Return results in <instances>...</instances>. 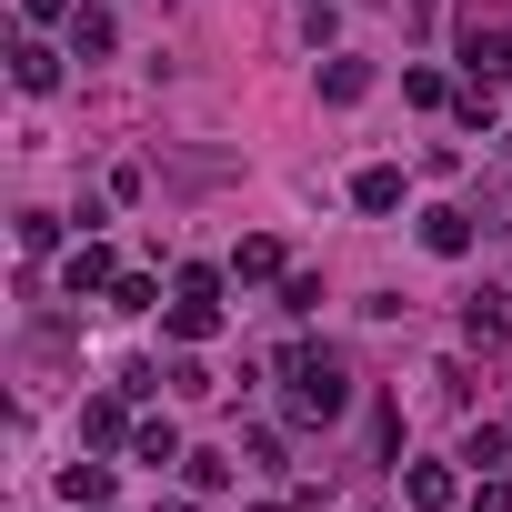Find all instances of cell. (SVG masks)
<instances>
[{
	"mask_svg": "<svg viewBox=\"0 0 512 512\" xmlns=\"http://www.w3.org/2000/svg\"><path fill=\"white\" fill-rule=\"evenodd\" d=\"M282 312L312 322V312H322V272H282Z\"/></svg>",
	"mask_w": 512,
	"mask_h": 512,
	"instance_id": "ffe728a7",
	"label": "cell"
},
{
	"mask_svg": "<svg viewBox=\"0 0 512 512\" xmlns=\"http://www.w3.org/2000/svg\"><path fill=\"white\" fill-rule=\"evenodd\" d=\"M71 61H111V11H101V0L71 11Z\"/></svg>",
	"mask_w": 512,
	"mask_h": 512,
	"instance_id": "7c38bea8",
	"label": "cell"
},
{
	"mask_svg": "<svg viewBox=\"0 0 512 512\" xmlns=\"http://www.w3.org/2000/svg\"><path fill=\"white\" fill-rule=\"evenodd\" d=\"M11 81H21L31 101H41V91H61V51H51L41 31H21V41H11Z\"/></svg>",
	"mask_w": 512,
	"mask_h": 512,
	"instance_id": "8992f818",
	"label": "cell"
},
{
	"mask_svg": "<svg viewBox=\"0 0 512 512\" xmlns=\"http://www.w3.org/2000/svg\"><path fill=\"white\" fill-rule=\"evenodd\" d=\"M111 312H161V282H151V272H121V282H111Z\"/></svg>",
	"mask_w": 512,
	"mask_h": 512,
	"instance_id": "d6986e66",
	"label": "cell"
},
{
	"mask_svg": "<svg viewBox=\"0 0 512 512\" xmlns=\"http://www.w3.org/2000/svg\"><path fill=\"white\" fill-rule=\"evenodd\" d=\"M362 91H372V61H352V51H332V61H322V101H342V111H352Z\"/></svg>",
	"mask_w": 512,
	"mask_h": 512,
	"instance_id": "4fadbf2b",
	"label": "cell"
},
{
	"mask_svg": "<svg viewBox=\"0 0 512 512\" xmlns=\"http://www.w3.org/2000/svg\"><path fill=\"white\" fill-rule=\"evenodd\" d=\"M151 512H211V492H171V502H151Z\"/></svg>",
	"mask_w": 512,
	"mask_h": 512,
	"instance_id": "cb8c5ba5",
	"label": "cell"
},
{
	"mask_svg": "<svg viewBox=\"0 0 512 512\" xmlns=\"http://www.w3.org/2000/svg\"><path fill=\"white\" fill-rule=\"evenodd\" d=\"M61 502H71V512L111 502V462H71V472H61Z\"/></svg>",
	"mask_w": 512,
	"mask_h": 512,
	"instance_id": "2e32d148",
	"label": "cell"
},
{
	"mask_svg": "<svg viewBox=\"0 0 512 512\" xmlns=\"http://www.w3.org/2000/svg\"><path fill=\"white\" fill-rule=\"evenodd\" d=\"M402 191H412V181H402V161H362V171H352V211H372V221H382V211H402Z\"/></svg>",
	"mask_w": 512,
	"mask_h": 512,
	"instance_id": "52a82bcc",
	"label": "cell"
},
{
	"mask_svg": "<svg viewBox=\"0 0 512 512\" xmlns=\"http://www.w3.org/2000/svg\"><path fill=\"white\" fill-rule=\"evenodd\" d=\"M91 512H111V502H91Z\"/></svg>",
	"mask_w": 512,
	"mask_h": 512,
	"instance_id": "d4e9b609",
	"label": "cell"
},
{
	"mask_svg": "<svg viewBox=\"0 0 512 512\" xmlns=\"http://www.w3.org/2000/svg\"><path fill=\"white\" fill-rule=\"evenodd\" d=\"M282 272H292V262H282V241H272V231H251V241L231 251V282H241V292H251V282H282Z\"/></svg>",
	"mask_w": 512,
	"mask_h": 512,
	"instance_id": "9c48e42d",
	"label": "cell"
},
{
	"mask_svg": "<svg viewBox=\"0 0 512 512\" xmlns=\"http://www.w3.org/2000/svg\"><path fill=\"white\" fill-rule=\"evenodd\" d=\"M462 342H472V352H502V342H512V292H502V282L462 302Z\"/></svg>",
	"mask_w": 512,
	"mask_h": 512,
	"instance_id": "3957f363",
	"label": "cell"
},
{
	"mask_svg": "<svg viewBox=\"0 0 512 512\" xmlns=\"http://www.w3.org/2000/svg\"><path fill=\"white\" fill-rule=\"evenodd\" d=\"M161 332H171V342H211V332H221V302H201V292H171Z\"/></svg>",
	"mask_w": 512,
	"mask_h": 512,
	"instance_id": "30bf717a",
	"label": "cell"
},
{
	"mask_svg": "<svg viewBox=\"0 0 512 512\" xmlns=\"http://www.w3.org/2000/svg\"><path fill=\"white\" fill-rule=\"evenodd\" d=\"M81 442H131V392H101V402H81Z\"/></svg>",
	"mask_w": 512,
	"mask_h": 512,
	"instance_id": "8fae6325",
	"label": "cell"
},
{
	"mask_svg": "<svg viewBox=\"0 0 512 512\" xmlns=\"http://www.w3.org/2000/svg\"><path fill=\"white\" fill-rule=\"evenodd\" d=\"M61 282H71V302H91V292H111V282H121V262H111V241H81L71 262H61Z\"/></svg>",
	"mask_w": 512,
	"mask_h": 512,
	"instance_id": "ba28073f",
	"label": "cell"
},
{
	"mask_svg": "<svg viewBox=\"0 0 512 512\" xmlns=\"http://www.w3.org/2000/svg\"><path fill=\"white\" fill-rule=\"evenodd\" d=\"M71 11H81V0H21V21H31V31H51V21H71Z\"/></svg>",
	"mask_w": 512,
	"mask_h": 512,
	"instance_id": "603a6c76",
	"label": "cell"
},
{
	"mask_svg": "<svg viewBox=\"0 0 512 512\" xmlns=\"http://www.w3.org/2000/svg\"><path fill=\"white\" fill-rule=\"evenodd\" d=\"M282 382H292V392H282L292 422H342V412H352V372H342L332 352H312V342L282 352Z\"/></svg>",
	"mask_w": 512,
	"mask_h": 512,
	"instance_id": "6da1fadb",
	"label": "cell"
},
{
	"mask_svg": "<svg viewBox=\"0 0 512 512\" xmlns=\"http://www.w3.org/2000/svg\"><path fill=\"white\" fill-rule=\"evenodd\" d=\"M462 71L472 81H512V31L502 21H462Z\"/></svg>",
	"mask_w": 512,
	"mask_h": 512,
	"instance_id": "7a4b0ae2",
	"label": "cell"
},
{
	"mask_svg": "<svg viewBox=\"0 0 512 512\" xmlns=\"http://www.w3.org/2000/svg\"><path fill=\"white\" fill-rule=\"evenodd\" d=\"M402 502H412V512H462V472H452V462H412V472H402Z\"/></svg>",
	"mask_w": 512,
	"mask_h": 512,
	"instance_id": "277c9868",
	"label": "cell"
},
{
	"mask_svg": "<svg viewBox=\"0 0 512 512\" xmlns=\"http://www.w3.org/2000/svg\"><path fill=\"white\" fill-rule=\"evenodd\" d=\"M181 482L191 492H231V452H181Z\"/></svg>",
	"mask_w": 512,
	"mask_h": 512,
	"instance_id": "ac0fdd59",
	"label": "cell"
},
{
	"mask_svg": "<svg viewBox=\"0 0 512 512\" xmlns=\"http://www.w3.org/2000/svg\"><path fill=\"white\" fill-rule=\"evenodd\" d=\"M21 251H31V262H41V251H61V221H51V211H21Z\"/></svg>",
	"mask_w": 512,
	"mask_h": 512,
	"instance_id": "44dd1931",
	"label": "cell"
},
{
	"mask_svg": "<svg viewBox=\"0 0 512 512\" xmlns=\"http://www.w3.org/2000/svg\"><path fill=\"white\" fill-rule=\"evenodd\" d=\"M472 512H512V472H472Z\"/></svg>",
	"mask_w": 512,
	"mask_h": 512,
	"instance_id": "7402d4cb",
	"label": "cell"
},
{
	"mask_svg": "<svg viewBox=\"0 0 512 512\" xmlns=\"http://www.w3.org/2000/svg\"><path fill=\"white\" fill-rule=\"evenodd\" d=\"M131 462H181V432H171V412H141V422H131Z\"/></svg>",
	"mask_w": 512,
	"mask_h": 512,
	"instance_id": "5bb4252c",
	"label": "cell"
},
{
	"mask_svg": "<svg viewBox=\"0 0 512 512\" xmlns=\"http://www.w3.org/2000/svg\"><path fill=\"white\" fill-rule=\"evenodd\" d=\"M422 251H432V262H462V251H472V211L462 201H432L422 211Z\"/></svg>",
	"mask_w": 512,
	"mask_h": 512,
	"instance_id": "5b68a950",
	"label": "cell"
},
{
	"mask_svg": "<svg viewBox=\"0 0 512 512\" xmlns=\"http://www.w3.org/2000/svg\"><path fill=\"white\" fill-rule=\"evenodd\" d=\"M462 462H472V472H512V432H502V422H472V432H462Z\"/></svg>",
	"mask_w": 512,
	"mask_h": 512,
	"instance_id": "9a60e30c",
	"label": "cell"
},
{
	"mask_svg": "<svg viewBox=\"0 0 512 512\" xmlns=\"http://www.w3.org/2000/svg\"><path fill=\"white\" fill-rule=\"evenodd\" d=\"M452 121H462V131H492V121H502V101H492V81H472V91H452Z\"/></svg>",
	"mask_w": 512,
	"mask_h": 512,
	"instance_id": "e0dca14e",
	"label": "cell"
}]
</instances>
